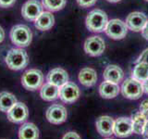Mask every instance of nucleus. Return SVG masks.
I'll use <instances>...</instances> for the list:
<instances>
[{"mask_svg":"<svg viewBox=\"0 0 148 139\" xmlns=\"http://www.w3.org/2000/svg\"><path fill=\"white\" fill-rule=\"evenodd\" d=\"M142 35H143V38L148 41V21L146 22L145 26L143 27V29L142 30Z\"/></svg>","mask_w":148,"mask_h":139,"instance_id":"obj_30","label":"nucleus"},{"mask_svg":"<svg viewBox=\"0 0 148 139\" xmlns=\"http://www.w3.org/2000/svg\"><path fill=\"white\" fill-rule=\"evenodd\" d=\"M46 81L49 83L60 87L69 82V74L62 68H55L47 73Z\"/></svg>","mask_w":148,"mask_h":139,"instance_id":"obj_15","label":"nucleus"},{"mask_svg":"<svg viewBox=\"0 0 148 139\" xmlns=\"http://www.w3.org/2000/svg\"><path fill=\"white\" fill-rule=\"evenodd\" d=\"M105 32L111 39L121 40L127 35L128 28L123 21L119 20V19H113V20L108 21L105 29Z\"/></svg>","mask_w":148,"mask_h":139,"instance_id":"obj_6","label":"nucleus"},{"mask_svg":"<svg viewBox=\"0 0 148 139\" xmlns=\"http://www.w3.org/2000/svg\"><path fill=\"white\" fill-rule=\"evenodd\" d=\"M10 40L18 47L24 48L29 46L32 40V32L31 29L27 25L24 24H18L11 28L9 32Z\"/></svg>","mask_w":148,"mask_h":139,"instance_id":"obj_3","label":"nucleus"},{"mask_svg":"<svg viewBox=\"0 0 148 139\" xmlns=\"http://www.w3.org/2000/svg\"><path fill=\"white\" fill-rule=\"evenodd\" d=\"M79 82L85 87L94 86L97 82V73L95 70L86 67L82 69L79 72Z\"/></svg>","mask_w":148,"mask_h":139,"instance_id":"obj_18","label":"nucleus"},{"mask_svg":"<svg viewBox=\"0 0 148 139\" xmlns=\"http://www.w3.org/2000/svg\"><path fill=\"white\" fill-rule=\"evenodd\" d=\"M120 91H121V94L125 98L131 100L139 99L145 93L143 92V83L134 80L132 77L126 79L123 82Z\"/></svg>","mask_w":148,"mask_h":139,"instance_id":"obj_5","label":"nucleus"},{"mask_svg":"<svg viewBox=\"0 0 148 139\" xmlns=\"http://www.w3.org/2000/svg\"><path fill=\"white\" fill-rule=\"evenodd\" d=\"M114 122L113 118L109 116H101L95 122V127L98 133L104 137H108L114 133Z\"/></svg>","mask_w":148,"mask_h":139,"instance_id":"obj_14","label":"nucleus"},{"mask_svg":"<svg viewBox=\"0 0 148 139\" xmlns=\"http://www.w3.org/2000/svg\"><path fill=\"white\" fill-rule=\"evenodd\" d=\"M145 109H148V99H145L143 100L141 105H140V110H145Z\"/></svg>","mask_w":148,"mask_h":139,"instance_id":"obj_32","label":"nucleus"},{"mask_svg":"<svg viewBox=\"0 0 148 139\" xmlns=\"http://www.w3.org/2000/svg\"><path fill=\"white\" fill-rule=\"evenodd\" d=\"M83 48L87 55L91 57H98L104 53L106 49L105 41L101 36L94 35L90 36L85 40Z\"/></svg>","mask_w":148,"mask_h":139,"instance_id":"obj_7","label":"nucleus"},{"mask_svg":"<svg viewBox=\"0 0 148 139\" xmlns=\"http://www.w3.org/2000/svg\"><path fill=\"white\" fill-rule=\"evenodd\" d=\"M62 139H82L81 136L75 132H68L67 133L64 134Z\"/></svg>","mask_w":148,"mask_h":139,"instance_id":"obj_29","label":"nucleus"},{"mask_svg":"<svg viewBox=\"0 0 148 139\" xmlns=\"http://www.w3.org/2000/svg\"><path fill=\"white\" fill-rule=\"evenodd\" d=\"M106 1H108L110 3H118L119 1H121V0H106Z\"/></svg>","mask_w":148,"mask_h":139,"instance_id":"obj_36","label":"nucleus"},{"mask_svg":"<svg viewBox=\"0 0 148 139\" xmlns=\"http://www.w3.org/2000/svg\"><path fill=\"white\" fill-rule=\"evenodd\" d=\"M103 77L105 81L118 83L119 85L120 82H122L124 78V72L118 65H108L105 69Z\"/></svg>","mask_w":148,"mask_h":139,"instance_id":"obj_16","label":"nucleus"},{"mask_svg":"<svg viewBox=\"0 0 148 139\" xmlns=\"http://www.w3.org/2000/svg\"><path fill=\"white\" fill-rule=\"evenodd\" d=\"M143 92L148 95V79L145 82L143 83Z\"/></svg>","mask_w":148,"mask_h":139,"instance_id":"obj_34","label":"nucleus"},{"mask_svg":"<svg viewBox=\"0 0 148 139\" xmlns=\"http://www.w3.org/2000/svg\"><path fill=\"white\" fill-rule=\"evenodd\" d=\"M44 74L40 70L30 69L22 74L21 85L27 90L35 91L44 85Z\"/></svg>","mask_w":148,"mask_h":139,"instance_id":"obj_4","label":"nucleus"},{"mask_svg":"<svg viewBox=\"0 0 148 139\" xmlns=\"http://www.w3.org/2000/svg\"><path fill=\"white\" fill-rule=\"evenodd\" d=\"M132 78L142 83L145 82L148 79V65L145 62H136L132 71Z\"/></svg>","mask_w":148,"mask_h":139,"instance_id":"obj_22","label":"nucleus"},{"mask_svg":"<svg viewBox=\"0 0 148 139\" xmlns=\"http://www.w3.org/2000/svg\"><path fill=\"white\" fill-rule=\"evenodd\" d=\"M78 5L82 8H90L95 6L97 0H76Z\"/></svg>","mask_w":148,"mask_h":139,"instance_id":"obj_26","label":"nucleus"},{"mask_svg":"<svg viewBox=\"0 0 148 139\" xmlns=\"http://www.w3.org/2000/svg\"><path fill=\"white\" fill-rule=\"evenodd\" d=\"M108 22V18L106 13L99 8H95L90 11L85 20L87 29L92 32H104Z\"/></svg>","mask_w":148,"mask_h":139,"instance_id":"obj_2","label":"nucleus"},{"mask_svg":"<svg viewBox=\"0 0 148 139\" xmlns=\"http://www.w3.org/2000/svg\"><path fill=\"white\" fill-rule=\"evenodd\" d=\"M132 131L136 134H143V127L146 122V120L141 113V111H138L132 115Z\"/></svg>","mask_w":148,"mask_h":139,"instance_id":"obj_24","label":"nucleus"},{"mask_svg":"<svg viewBox=\"0 0 148 139\" xmlns=\"http://www.w3.org/2000/svg\"><path fill=\"white\" fill-rule=\"evenodd\" d=\"M17 102L16 96L11 93L6 91L0 93V111L8 112Z\"/></svg>","mask_w":148,"mask_h":139,"instance_id":"obj_23","label":"nucleus"},{"mask_svg":"<svg viewBox=\"0 0 148 139\" xmlns=\"http://www.w3.org/2000/svg\"><path fill=\"white\" fill-rule=\"evenodd\" d=\"M145 1H146V2H148V0H145Z\"/></svg>","mask_w":148,"mask_h":139,"instance_id":"obj_38","label":"nucleus"},{"mask_svg":"<svg viewBox=\"0 0 148 139\" xmlns=\"http://www.w3.org/2000/svg\"><path fill=\"white\" fill-rule=\"evenodd\" d=\"M46 119L52 124H61L66 122L68 118V111L64 106L54 104L46 110Z\"/></svg>","mask_w":148,"mask_h":139,"instance_id":"obj_10","label":"nucleus"},{"mask_svg":"<svg viewBox=\"0 0 148 139\" xmlns=\"http://www.w3.org/2000/svg\"><path fill=\"white\" fill-rule=\"evenodd\" d=\"M16 0H0V7L4 8H8L12 7L15 4Z\"/></svg>","mask_w":148,"mask_h":139,"instance_id":"obj_28","label":"nucleus"},{"mask_svg":"<svg viewBox=\"0 0 148 139\" xmlns=\"http://www.w3.org/2000/svg\"><path fill=\"white\" fill-rule=\"evenodd\" d=\"M44 7L37 0H28L21 8V15L26 21H34L40 14L43 12Z\"/></svg>","mask_w":148,"mask_h":139,"instance_id":"obj_9","label":"nucleus"},{"mask_svg":"<svg viewBox=\"0 0 148 139\" xmlns=\"http://www.w3.org/2000/svg\"><path fill=\"white\" fill-rule=\"evenodd\" d=\"M147 21L148 19L145 13L134 11L129 14L125 23H126L129 30L132 32H142L143 27L145 26Z\"/></svg>","mask_w":148,"mask_h":139,"instance_id":"obj_12","label":"nucleus"},{"mask_svg":"<svg viewBox=\"0 0 148 139\" xmlns=\"http://www.w3.org/2000/svg\"><path fill=\"white\" fill-rule=\"evenodd\" d=\"M66 3L67 0H42L43 7L50 12L61 10L66 6Z\"/></svg>","mask_w":148,"mask_h":139,"instance_id":"obj_25","label":"nucleus"},{"mask_svg":"<svg viewBox=\"0 0 148 139\" xmlns=\"http://www.w3.org/2000/svg\"><path fill=\"white\" fill-rule=\"evenodd\" d=\"M59 87L52 83H45L40 88V96L45 101H54L58 98Z\"/></svg>","mask_w":148,"mask_h":139,"instance_id":"obj_21","label":"nucleus"},{"mask_svg":"<svg viewBox=\"0 0 148 139\" xmlns=\"http://www.w3.org/2000/svg\"><path fill=\"white\" fill-rule=\"evenodd\" d=\"M4 39H5V31L3 28L0 26V44L4 41Z\"/></svg>","mask_w":148,"mask_h":139,"instance_id":"obj_33","label":"nucleus"},{"mask_svg":"<svg viewBox=\"0 0 148 139\" xmlns=\"http://www.w3.org/2000/svg\"><path fill=\"white\" fill-rule=\"evenodd\" d=\"M143 138H145V139H148V120L145 122V127H143Z\"/></svg>","mask_w":148,"mask_h":139,"instance_id":"obj_31","label":"nucleus"},{"mask_svg":"<svg viewBox=\"0 0 148 139\" xmlns=\"http://www.w3.org/2000/svg\"><path fill=\"white\" fill-rule=\"evenodd\" d=\"M136 62H145L148 65V48L145 49L143 52L140 55V57L138 58Z\"/></svg>","mask_w":148,"mask_h":139,"instance_id":"obj_27","label":"nucleus"},{"mask_svg":"<svg viewBox=\"0 0 148 139\" xmlns=\"http://www.w3.org/2000/svg\"><path fill=\"white\" fill-rule=\"evenodd\" d=\"M8 67L13 71H21L27 67L29 63V56L25 49L21 47L11 48L7 53L5 58Z\"/></svg>","mask_w":148,"mask_h":139,"instance_id":"obj_1","label":"nucleus"},{"mask_svg":"<svg viewBox=\"0 0 148 139\" xmlns=\"http://www.w3.org/2000/svg\"><path fill=\"white\" fill-rule=\"evenodd\" d=\"M141 111V110H140ZM141 113L143 114V116L145 117V119L146 120V122L148 120V109H145V110H142Z\"/></svg>","mask_w":148,"mask_h":139,"instance_id":"obj_35","label":"nucleus"},{"mask_svg":"<svg viewBox=\"0 0 148 139\" xmlns=\"http://www.w3.org/2000/svg\"><path fill=\"white\" fill-rule=\"evenodd\" d=\"M80 88L78 87L76 83L72 82H68L59 87L58 97L64 103H73V102L78 100V98L80 97Z\"/></svg>","mask_w":148,"mask_h":139,"instance_id":"obj_8","label":"nucleus"},{"mask_svg":"<svg viewBox=\"0 0 148 139\" xmlns=\"http://www.w3.org/2000/svg\"><path fill=\"white\" fill-rule=\"evenodd\" d=\"M106 139H112V138H108H108H106Z\"/></svg>","mask_w":148,"mask_h":139,"instance_id":"obj_37","label":"nucleus"},{"mask_svg":"<svg viewBox=\"0 0 148 139\" xmlns=\"http://www.w3.org/2000/svg\"><path fill=\"white\" fill-rule=\"evenodd\" d=\"M120 91V88L118 83L105 81L99 86V94L103 98L111 99L116 97Z\"/></svg>","mask_w":148,"mask_h":139,"instance_id":"obj_19","label":"nucleus"},{"mask_svg":"<svg viewBox=\"0 0 148 139\" xmlns=\"http://www.w3.org/2000/svg\"><path fill=\"white\" fill-rule=\"evenodd\" d=\"M18 138L20 139H38L39 130L32 122H26L22 124L18 130Z\"/></svg>","mask_w":148,"mask_h":139,"instance_id":"obj_20","label":"nucleus"},{"mask_svg":"<svg viewBox=\"0 0 148 139\" xmlns=\"http://www.w3.org/2000/svg\"><path fill=\"white\" fill-rule=\"evenodd\" d=\"M7 113L8 120L13 123H22L29 117L28 107L22 102H17Z\"/></svg>","mask_w":148,"mask_h":139,"instance_id":"obj_11","label":"nucleus"},{"mask_svg":"<svg viewBox=\"0 0 148 139\" xmlns=\"http://www.w3.org/2000/svg\"><path fill=\"white\" fill-rule=\"evenodd\" d=\"M55 24V17L50 11H43L34 21V26L37 30L48 31Z\"/></svg>","mask_w":148,"mask_h":139,"instance_id":"obj_17","label":"nucleus"},{"mask_svg":"<svg viewBox=\"0 0 148 139\" xmlns=\"http://www.w3.org/2000/svg\"><path fill=\"white\" fill-rule=\"evenodd\" d=\"M133 133L132 118L120 117L114 122V134L119 138H126Z\"/></svg>","mask_w":148,"mask_h":139,"instance_id":"obj_13","label":"nucleus"}]
</instances>
